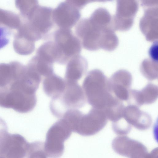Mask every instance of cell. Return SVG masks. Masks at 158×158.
Instances as JSON below:
<instances>
[{"mask_svg": "<svg viewBox=\"0 0 158 158\" xmlns=\"http://www.w3.org/2000/svg\"><path fill=\"white\" fill-rule=\"evenodd\" d=\"M112 146L117 153L128 158H154V156L153 150L148 152L141 143L124 135L115 137Z\"/></svg>", "mask_w": 158, "mask_h": 158, "instance_id": "6", "label": "cell"}, {"mask_svg": "<svg viewBox=\"0 0 158 158\" xmlns=\"http://www.w3.org/2000/svg\"><path fill=\"white\" fill-rule=\"evenodd\" d=\"M44 144L40 141L29 143L26 158H47Z\"/></svg>", "mask_w": 158, "mask_h": 158, "instance_id": "11", "label": "cell"}, {"mask_svg": "<svg viewBox=\"0 0 158 158\" xmlns=\"http://www.w3.org/2000/svg\"><path fill=\"white\" fill-rule=\"evenodd\" d=\"M73 131L84 136L94 135L102 130L105 125L104 122L97 118L96 113L92 110L84 114L79 110L73 111L69 117Z\"/></svg>", "mask_w": 158, "mask_h": 158, "instance_id": "4", "label": "cell"}, {"mask_svg": "<svg viewBox=\"0 0 158 158\" xmlns=\"http://www.w3.org/2000/svg\"><path fill=\"white\" fill-rule=\"evenodd\" d=\"M8 133L6 123L0 118V147Z\"/></svg>", "mask_w": 158, "mask_h": 158, "instance_id": "13", "label": "cell"}, {"mask_svg": "<svg viewBox=\"0 0 158 158\" xmlns=\"http://www.w3.org/2000/svg\"><path fill=\"white\" fill-rule=\"evenodd\" d=\"M53 10L38 5L32 11L31 33L35 41L45 37L53 27Z\"/></svg>", "mask_w": 158, "mask_h": 158, "instance_id": "7", "label": "cell"}, {"mask_svg": "<svg viewBox=\"0 0 158 158\" xmlns=\"http://www.w3.org/2000/svg\"><path fill=\"white\" fill-rule=\"evenodd\" d=\"M64 79L67 82H77L87 68L86 59L80 55L72 58L66 64Z\"/></svg>", "mask_w": 158, "mask_h": 158, "instance_id": "9", "label": "cell"}, {"mask_svg": "<svg viewBox=\"0 0 158 158\" xmlns=\"http://www.w3.org/2000/svg\"><path fill=\"white\" fill-rule=\"evenodd\" d=\"M87 3L83 0H66L60 3L53 10L54 23L60 28L71 29L80 19L81 10Z\"/></svg>", "mask_w": 158, "mask_h": 158, "instance_id": "3", "label": "cell"}, {"mask_svg": "<svg viewBox=\"0 0 158 158\" xmlns=\"http://www.w3.org/2000/svg\"><path fill=\"white\" fill-rule=\"evenodd\" d=\"M157 44H155L150 48L149 54L150 56L154 60L157 61L158 60V49Z\"/></svg>", "mask_w": 158, "mask_h": 158, "instance_id": "14", "label": "cell"}, {"mask_svg": "<svg viewBox=\"0 0 158 158\" xmlns=\"http://www.w3.org/2000/svg\"><path fill=\"white\" fill-rule=\"evenodd\" d=\"M29 143L20 135L9 133L1 147L0 154L5 158H24Z\"/></svg>", "mask_w": 158, "mask_h": 158, "instance_id": "8", "label": "cell"}, {"mask_svg": "<svg viewBox=\"0 0 158 158\" xmlns=\"http://www.w3.org/2000/svg\"><path fill=\"white\" fill-rule=\"evenodd\" d=\"M54 42L61 56L63 65L73 57L80 55L81 50L80 41L71 29L59 28L53 33Z\"/></svg>", "mask_w": 158, "mask_h": 158, "instance_id": "5", "label": "cell"}, {"mask_svg": "<svg viewBox=\"0 0 158 158\" xmlns=\"http://www.w3.org/2000/svg\"><path fill=\"white\" fill-rule=\"evenodd\" d=\"M72 131L70 124L63 118L53 124L47 131L44 144L47 156L50 158H60L64 151V142Z\"/></svg>", "mask_w": 158, "mask_h": 158, "instance_id": "2", "label": "cell"}, {"mask_svg": "<svg viewBox=\"0 0 158 158\" xmlns=\"http://www.w3.org/2000/svg\"><path fill=\"white\" fill-rule=\"evenodd\" d=\"M66 81L55 73L44 77L43 82L44 91L52 98L62 92L66 86Z\"/></svg>", "mask_w": 158, "mask_h": 158, "instance_id": "10", "label": "cell"}, {"mask_svg": "<svg viewBox=\"0 0 158 158\" xmlns=\"http://www.w3.org/2000/svg\"><path fill=\"white\" fill-rule=\"evenodd\" d=\"M11 35V32L9 28L0 26V49L9 44Z\"/></svg>", "mask_w": 158, "mask_h": 158, "instance_id": "12", "label": "cell"}, {"mask_svg": "<svg viewBox=\"0 0 158 158\" xmlns=\"http://www.w3.org/2000/svg\"><path fill=\"white\" fill-rule=\"evenodd\" d=\"M66 82L64 90L52 98L50 103L52 113L58 118H62L69 110L81 108L85 102L84 92L77 82Z\"/></svg>", "mask_w": 158, "mask_h": 158, "instance_id": "1", "label": "cell"}]
</instances>
